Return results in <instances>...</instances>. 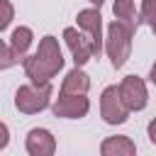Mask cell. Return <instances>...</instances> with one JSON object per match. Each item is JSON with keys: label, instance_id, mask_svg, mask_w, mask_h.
Here are the masks:
<instances>
[{"label": "cell", "instance_id": "obj_15", "mask_svg": "<svg viewBox=\"0 0 156 156\" xmlns=\"http://www.w3.org/2000/svg\"><path fill=\"white\" fill-rule=\"evenodd\" d=\"M139 22H144V24H149V27L156 24V0H141Z\"/></svg>", "mask_w": 156, "mask_h": 156}, {"label": "cell", "instance_id": "obj_12", "mask_svg": "<svg viewBox=\"0 0 156 156\" xmlns=\"http://www.w3.org/2000/svg\"><path fill=\"white\" fill-rule=\"evenodd\" d=\"M112 12H115V17H117L122 24H127V27H132V29H136V27L141 24V22H139V15H136V7H134L132 0H115Z\"/></svg>", "mask_w": 156, "mask_h": 156}, {"label": "cell", "instance_id": "obj_21", "mask_svg": "<svg viewBox=\"0 0 156 156\" xmlns=\"http://www.w3.org/2000/svg\"><path fill=\"white\" fill-rule=\"evenodd\" d=\"M151 29H154V34H156V24H154V27H151Z\"/></svg>", "mask_w": 156, "mask_h": 156}, {"label": "cell", "instance_id": "obj_17", "mask_svg": "<svg viewBox=\"0 0 156 156\" xmlns=\"http://www.w3.org/2000/svg\"><path fill=\"white\" fill-rule=\"evenodd\" d=\"M10 144V132H7V127L0 122V149H5Z\"/></svg>", "mask_w": 156, "mask_h": 156}, {"label": "cell", "instance_id": "obj_7", "mask_svg": "<svg viewBox=\"0 0 156 156\" xmlns=\"http://www.w3.org/2000/svg\"><path fill=\"white\" fill-rule=\"evenodd\" d=\"M76 22L80 29L88 32V39H90V46H93V56H100L102 54V15L98 7H90V10H80L76 15Z\"/></svg>", "mask_w": 156, "mask_h": 156}, {"label": "cell", "instance_id": "obj_4", "mask_svg": "<svg viewBox=\"0 0 156 156\" xmlns=\"http://www.w3.org/2000/svg\"><path fill=\"white\" fill-rule=\"evenodd\" d=\"M54 115L56 117H63V119H80L88 115L90 110V102L85 98V93H58L56 102L51 105Z\"/></svg>", "mask_w": 156, "mask_h": 156}, {"label": "cell", "instance_id": "obj_8", "mask_svg": "<svg viewBox=\"0 0 156 156\" xmlns=\"http://www.w3.org/2000/svg\"><path fill=\"white\" fill-rule=\"evenodd\" d=\"M63 39H66V44H68V49H71V54H73L76 66H85V63L93 58L90 39L83 37L76 27H66V29H63Z\"/></svg>", "mask_w": 156, "mask_h": 156}, {"label": "cell", "instance_id": "obj_11", "mask_svg": "<svg viewBox=\"0 0 156 156\" xmlns=\"http://www.w3.org/2000/svg\"><path fill=\"white\" fill-rule=\"evenodd\" d=\"M88 88H90V78L80 71V66L68 71L61 83V93H88Z\"/></svg>", "mask_w": 156, "mask_h": 156}, {"label": "cell", "instance_id": "obj_18", "mask_svg": "<svg viewBox=\"0 0 156 156\" xmlns=\"http://www.w3.org/2000/svg\"><path fill=\"white\" fill-rule=\"evenodd\" d=\"M146 134H149V139H151V144H156V117L149 122V127H146Z\"/></svg>", "mask_w": 156, "mask_h": 156}, {"label": "cell", "instance_id": "obj_2", "mask_svg": "<svg viewBox=\"0 0 156 156\" xmlns=\"http://www.w3.org/2000/svg\"><path fill=\"white\" fill-rule=\"evenodd\" d=\"M132 37H134V29L122 24L119 20H115L110 27H107V39H105V51L112 61L115 68H122L129 58V51H132Z\"/></svg>", "mask_w": 156, "mask_h": 156}, {"label": "cell", "instance_id": "obj_20", "mask_svg": "<svg viewBox=\"0 0 156 156\" xmlns=\"http://www.w3.org/2000/svg\"><path fill=\"white\" fill-rule=\"evenodd\" d=\"M88 2H93V5H95V7H100V5H102V2H105V0H88Z\"/></svg>", "mask_w": 156, "mask_h": 156}, {"label": "cell", "instance_id": "obj_13", "mask_svg": "<svg viewBox=\"0 0 156 156\" xmlns=\"http://www.w3.org/2000/svg\"><path fill=\"white\" fill-rule=\"evenodd\" d=\"M32 39H34V34H32L29 27H17V29L12 32L10 46H12V51H15L22 61H24V56H27V49L32 46Z\"/></svg>", "mask_w": 156, "mask_h": 156}, {"label": "cell", "instance_id": "obj_6", "mask_svg": "<svg viewBox=\"0 0 156 156\" xmlns=\"http://www.w3.org/2000/svg\"><path fill=\"white\" fill-rule=\"evenodd\" d=\"M119 98H122V102L127 105L129 112H139V110H144L146 102H149L146 83H144L139 76H127V78L119 83Z\"/></svg>", "mask_w": 156, "mask_h": 156}, {"label": "cell", "instance_id": "obj_19", "mask_svg": "<svg viewBox=\"0 0 156 156\" xmlns=\"http://www.w3.org/2000/svg\"><path fill=\"white\" fill-rule=\"evenodd\" d=\"M149 78H151V83L156 85V61H154V66H151V73H149Z\"/></svg>", "mask_w": 156, "mask_h": 156}, {"label": "cell", "instance_id": "obj_5", "mask_svg": "<svg viewBox=\"0 0 156 156\" xmlns=\"http://www.w3.org/2000/svg\"><path fill=\"white\" fill-rule=\"evenodd\" d=\"M100 115H102V119L107 124H122V122H127L129 110L122 102L117 85H107L102 90V95H100Z\"/></svg>", "mask_w": 156, "mask_h": 156}, {"label": "cell", "instance_id": "obj_14", "mask_svg": "<svg viewBox=\"0 0 156 156\" xmlns=\"http://www.w3.org/2000/svg\"><path fill=\"white\" fill-rule=\"evenodd\" d=\"M17 63H22V58L12 51V46H10V44H5V41L0 39V71L12 68V66H17Z\"/></svg>", "mask_w": 156, "mask_h": 156}, {"label": "cell", "instance_id": "obj_9", "mask_svg": "<svg viewBox=\"0 0 156 156\" xmlns=\"http://www.w3.org/2000/svg\"><path fill=\"white\" fill-rule=\"evenodd\" d=\"M27 151L32 156H51L56 151V139L49 129H29L27 134Z\"/></svg>", "mask_w": 156, "mask_h": 156}, {"label": "cell", "instance_id": "obj_3", "mask_svg": "<svg viewBox=\"0 0 156 156\" xmlns=\"http://www.w3.org/2000/svg\"><path fill=\"white\" fill-rule=\"evenodd\" d=\"M51 100V83H32V85H20L15 93V107L24 115L41 112Z\"/></svg>", "mask_w": 156, "mask_h": 156}, {"label": "cell", "instance_id": "obj_16", "mask_svg": "<svg viewBox=\"0 0 156 156\" xmlns=\"http://www.w3.org/2000/svg\"><path fill=\"white\" fill-rule=\"evenodd\" d=\"M12 17H15L12 2H10V0H0V32L7 29V24L12 22Z\"/></svg>", "mask_w": 156, "mask_h": 156}, {"label": "cell", "instance_id": "obj_1", "mask_svg": "<svg viewBox=\"0 0 156 156\" xmlns=\"http://www.w3.org/2000/svg\"><path fill=\"white\" fill-rule=\"evenodd\" d=\"M24 73L32 83L41 85V83H51V78L63 68V56L58 49V39L46 34L39 41V49L32 56H24Z\"/></svg>", "mask_w": 156, "mask_h": 156}, {"label": "cell", "instance_id": "obj_10", "mask_svg": "<svg viewBox=\"0 0 156 156\" xmlns=\"http://www.w3.org/2000/svg\"><path fill=\"white\" fill-rule=\"evenodd\" d=\"M100 154L102 156H134L136 144L129 136H107L100 144Z\"/></svg>", "mask_w": 156, "mask_h": 156}]
</instances>
